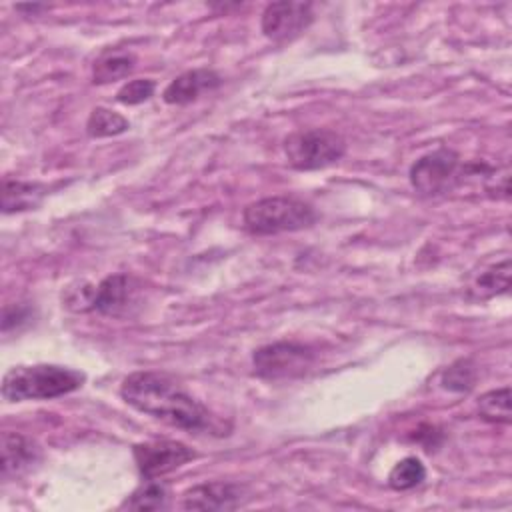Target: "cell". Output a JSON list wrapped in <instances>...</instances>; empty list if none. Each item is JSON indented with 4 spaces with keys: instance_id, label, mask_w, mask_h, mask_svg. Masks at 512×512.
Masks as SVG:
<instances>
[{
    "instance_id": "1",
    "label": "cell",
    "mask_w": 512,
    "mask_h": 512,
    "mask_svg": "<svg viewBox=\"0 0 512 512\" xmlns=\"http://www.w3.org/2000/svg\"><path fill=\"white\" fill-rule=\"evenodd\" d=\"M122 400L134 410L186 432L226 434L220 420L166 372L140 370L120 384Z\"/></svg>"
},
{
    "instance_id": "2",
    "label": "cell",
    "mask_w": 512,
    "mask_h": 512,
    "mask_svg": "<svg viewBox=\"0 0 512 512\" xmlns=\"http://www.w3.org/2000/svg\"><path fill=\"white\" fill-rule=\"evenodd\" d=\"M86 382V374L58 364L14 366L2 378V398L6 402L50 400L78 390Z\"/></svg>"
},
{
    "instance_id": "3",
    "label": "cell",
    "mask_w": 512,
    "mask_h": 512,
    "mask_svg": "<svg viewBox=\"0 0 512 512\" xmlns=\"http://www.w3.org/2000/svg\"><path fill=\"white\" fill-rule=\"evenodd\" d=\"M244 228L256 236L298 232L316 222V210L294 196H268L244 208Z\"/></svg>"
},
{
    "instance_id": "4",
    "label": "cell",
    "mask_w": 512,
    "mask_h": 512,
    "mask_svg": "<svg viewBox=\"0 0 512 512\" xmlns=\"http://www.w3.org/2000/svg\"><path fill=\"white\" fill-rule=\"evenodd\" d=\"M284 154L294 170H322L346 154V140L328 128L296 130L284 140Z\"/></svg>"
},
{
    "instance_id": "5",
    "label": "cell",
    "mask_w": 512,
    "mask_h": 512,
    "mask_svg": "<svg viewBox=\"0 0 512 512\" xmlns=\"http://www.w3.org/2000/svg\"><path fill=\"white\" fill-rule=\"evenodd\" d=\"M468 164H462L458 152L440 146L420 156L410 166V184L422 196H440L454 190L466 178Z\"/></svg>"
},
{
    "instance_id": "6",
    "label": "cell",
    "mask_w": 512,
    "mask_h": 512,
    "mask_svg": "<svg viewBox=\"0 0 512 512\" xmlns=\"http://www.w3.org/2000/svg\"><path fill=\"white\" fill-rule=\"evenodd\" d=\"M316 362V352L302 342L280 340L260 346L252 354L254 374L264 380H292L308 374Z\"/></svg>"
},
{
    "instance_id": "7",
    "label": "cell",
    "mask_w": 512,
    "mask_h": 512,
    "mask_svg": "<svg viewBox=\"0 0 512 512\" xmlns=\"http://www.w3.org/2000/svg\"><path fill=\"white\" fill-rule=\"evenodd\" d=\"M132 456L142 478H162L186 462L198 458V454L178 440H148L132 446Z\"/></svg>"
},
{
    "instance_id": "8",
    "label": "cell",
    "mask_w": 512,
    "mask_h": 512,
    "mask_svg": "<svg viewBox=\"0 0 512 512\" xmlns=\"http://www.w3.org/2000/svg\"><path fill=\"white\" fill-rule=\"evenodd\" d=\"M314 20L312 4L298 0L272 2L264 8L260 28L272 42H286L300 36Z\"/></svg>"
},
{
    "instance_id": "9",
    "label": "cell",
    "mask_w": 512,
    "mask_h": 512,
    "mask_svg": "<svg viewBox=\"0 0 512 512\" xmlns=\"http://www.w3.org/2000/svg\"><path fill=\"white\" fill-rule=\"evenodd\" d=\"M246 488L236 482L212 480L196 484L182 494L184 510H236L246 500Z\"/></svg>"
},
{
    "instance_id": "10",
    "label": "cell",
    "mask_w": 512,
    "mask_h": 512,
    "mask_svg": "<svg viewBox=\"0 0 512 512\" xmlns=\"http://www.w3.org/2000/svg\"><path fill=\"white\" fill-rule=\"evenodd\" d=\"M0 446H2L0 476L4 482L16 480L22 474L30 472L32 466L40 460L38 444L20 432H2Z\"/></svg>"
},
{
    "instance_id": "11",
    "label": "cell",
    "mask_w": 512,
    "mask_h": 512,
    "mask_svg": "<svg viewBox=\"0 0 512 512\" xmlns=\"http://www.w3.org/2000/svg\"><path fill=\"white\" fill-rule=\"evenodd\" d=\"M132 298V278L126 274H110L90 288L88 312L118 316L126 310Z\"/></svg>"
},
{
    "instance_id": "12",
    "label": "cell",
    "mask_w": 512,
    "mask_h": 512,
    "mask_svg": "<svg viewBox=\"0 0 512 512\" xmlns=\"http://www.w3.org/2000/svg\"><path fill=\"white\" fill-rule=\"evenodd\" d=\"M222 84V78L212 68H194L176 76L162 92L166 104H188L194 102L200 94L210 92Z\"/></svg>"
},
{
    "instance_id": "13",
    "label": "cell",
    "mask_w": 512,
    "mask_h": 512,
    "mask_svg": "<svg viewBox=\"0 0 512 512\" xmlns=\"http://www.w3.org/2000/svg\"><path fill=\"white\" fill-rule=\"evenodd\" d=\"M48 186L40 182H24V180H10L4 178L2 182V212H22L36 208L42 198L46 196Z\"/></svg>"
},
{
    "instance_id": "14",
    "label": "cell",
    "mask_w": 512,
    "mask_h": 512,
    "mask_svg": "<svg viewBox=\"0 0 512 512\" xmlns=\"http://www.w3.org/2000/svg\"><path fill=\"white\" fill-rule=\"evenodd\" d=\"M510 258H504L488 268H482L478 274H474L468 296L472 300H488L498 294H506L510 288Z\"/></svg>"
},
{
    "instance_id": "15",
    "label": "cell",
    "mask_w": 512,
    "mask_h": 512,
    "mask_svg": "<svg viewBox=\"0 0 512 512\" xmlns=\"http://www.w3.org/2000/svg\"><path fill=\"white\" fill-rule=\"evenodd\" d=\"M170 488L166 482H160L158 478L146 480L140 484L124 502L120 508L128 510H166L170 506Z\"/></svg>"
},
{
    "instance_id": "16",
    "label": "cell",
    "mask_w": 512,
    "mask_h": 512,
    "mask_svg": "<svg viewBox=\"0 0 512 512\" xmlns=\"http://www.w3.org/2000/svg\"><path fill=\"white\" fill-rule=\"evenodd\" d=\"M134 66H136V58L132 52H122V50L106 52L94 62L92 82L108 84L114 80H122L134 70Z\"/></svg>"
},
{
    "instance_id": "17",
    "label": "cell",
    "mask_w": 512,
    "mask_h": 512,
    "mask_svg": "<svg viewBox=\"0 0 512 512\" xmlns=\"http://www.w3.org/2000/svg\"><path fill=\"white\" fill-rule=\"evenodd\" d=\"M130 128L128 118L108 108H94L86 120V132L90 138H110L126 132Z\"/></svg>"
},
{
    "instance_id": "18",
    "label": "cell",
    "mask_w": 512,
    "mask_h": 512,
    "mask_svg": "<svg viewBox=\"0 0 512 512\" xmlns=\"http://www.w3.org/2000/svg\"><path fill=\"white\" fill-rule=\"evenodd\" d=\"M478 412L484 420L494 424H510V388L502 386L480 396Z\"/></svg>"
},
{
    "instance_id": "19",
    "label": "cell",
    "mask_w": 512,
    "mask_h": 512,
    "mask_svg": "<svg viewBox=\"0 0 512 512\" xmlns=\"http://www.w3.org/2000/svg\"><path fill=\"white\" fill-rule=\"evenodd\" d=\"M426 478V466L416 456H406L394 464L388 474V484L394 490H410L422 484Z\"/></svg>"
},
{
    "instance_id": "20",
    "label": "cell",
    "mask_w": 512,
    "mask_h": 512,
    "mask_svg": "<svg viewBox=\"0 0 512 512\" xmlns=\"http://www.w3.org/2000/svg\"><path fill=\"white\" fill-rule=\"evenodd\" d=\"M440 384L450 392H470L476 384V366L468 358H460L442 372Z\"/></svg>"
},
{
    "instance_id": "21",
    "label": "cell",
    "mask_w": 512,
    "mask_h": 512,
    "mask_svg": "<svg viewBox=\"0 0 512 512\" xmlns=\"http://www.w3.org/2000/svg\"><path fill=\"white\" fill-rule=\"evenodd\" d=\"M156 90V82L150 78H136L126 82L118 92H116V100L120 104H128V106H136L142 104L146 100L152 98Z\"/></svg>"
},
{
    "instance_id": "22",
    "label": "cell",
    "mask_w": 512,
    "mask_h": 512,
    "mask_svg": "<svg viewBox=\"0 0 512 512\" xmlns=\"http://www.w3.org/2000/svg\"><path fill=\"white\" fill-rule=\"evenodd\" d=\"M32 316L30 306L26 304H8L4 306V314H2V332L8 334L12 328H18L22 324H26Z\"/></svg>"
},
{
    "instance_id": "23",
    "label": "cell",
    "mask_w": 512,
    "mask_h": 512,
    "mask_svg": "<svg viewBox=\"0 0 512 512\" xmlns=\"http://www.w3.org/2000/svg\"><path fill=\"white\" fill-rule=\"evenodd\" d=\"M48 6H44V4H18L16 6V10H28V12H38V10H46Z\"/></svg>"
}]
</instances>
